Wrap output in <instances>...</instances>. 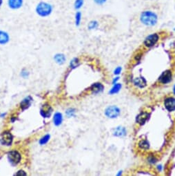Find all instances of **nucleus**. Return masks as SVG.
Listing matches in <instances>:
<instances>
[{
	"mask_svg": "<svg viewBox=\"0 0 175 176\" xmlns=\"http://www.w3.org/2000/svg\"><path fill=\"white\" fill-rule=\"evenodd\" d=\"M103 89H104L103 85L99 82L94 83V84L91 86L90 88V91L92 92V93H93V94H98V93H100L103 91Z\"/></svg>",
	"mask_w": 175,
	"mask_h": 176,
	"instance_id": "nucleus-13",
	"label": "nucleus"
},
{
	"mask_svg": "<svg viewBox=\"0 0 175 176\" xmlns=\"http://www.w3.org/2000/svg\"><path fill=\"white\" fill-rule=\"evenodd\" d=\"M33 102V98L31 96H28L24 98L20 103V108L22 110H24L27 109H29L31 105V103Z\"/></svg>",
	"mask_w": 175,
	"mask_h": 176,
	"instance_id": "nucleus-15",
	"label": "nucleus"
},
{
	"mask_svg": "<svg viewBox=\"0 0 175 176\" xmlns=\"http://www.w3.org/2000/svg\"><path fill=\"white\" fill-rule=\"evenodd\" d=\"M172 79V72L171 70L163 71L158 79V82L162 84H167Z\"/></svg>",
	"mask_w": 175,
	"mask_h": 176,
	"instance_id": "nucleus-7",
	"label": "nucleus"
},
{
	"mask_svg": "<svg viewBox=\"0 0 175 176\" xmlns=\"http://www.w3.org/2000/svg\"><path fill=\"white\" fill-rule=\"evenodd\" d=\"M150 114L148 112L146 111H142L140 113L139 115L136 117V122L139 125H143L147 121H148L149 118Z\"/></svg>",
	"mask_w": 175,
	"mask_h": 176,
	"instance_id": "nucleus-10",
	"label": "nucleus"
},
{
	"mask_svg": "<svg viewBox=\"0 0 175 176\" xmlns=\"http://www.w3.org/2000/svg\"><path fill=\"white\" fill-rule=\"evenodd\" d=\"M82 14L81 13V11H77L75 13V25L77 26H79L80 24H81V22H82Z\"/></svg>",
	"mask_w": 175,
	"mask_h": 176,
	"instance_id": "nucleus-21",
	"label": "nucleus"
},
{
	"mask_svg": "<svg viewBox=\"0 0 175 176\" xmlns=\"http://www.w3.org/2000/svg\"><path fill=\"white\" fill-rule=\"evenodd\" d=\"M2 2H3V0H0V7H1V6L2 4Z\"/></svg>",
	"mask_w": 175,
	"mask_h": 176,
	"instance_id": "nucleus-37",
	"label": "nucleus"
},
{
	"mask_svg": "<svg viewBox=\"0 0 175 176\" xmlns=\"http://www.w3.org/2000/svg\"><path fill=\"white\" fill-rule=\"evenodd\" d=\"M8 160L10 162V163L13 165H17L20 163L22 160V155H21L19 151L16 150L10 151L7 155Z\"/></svg>",
	"mask_w": 175,
	"mask_h": 176,
	"instance_id": "nucleus-6",
	"label": "nucleus"
},
{
	"mask_svg": "<svg viewBox=\"0 0 175 176\" xmlns=\"http://www.w3.org/2000/svg\"><path fill=\"white\" fill-rule=\"evenodd\" d=\"M84 0H75L74 3V7L76 10H79L83 6Z\"/></svg>",
	"mask_w": 175,
	"mask_h": 176,
	"instance_id": "nucleus-27",
	"label": "nucleus"
},
{
	"mask_svg": "<svg viewBox=\"0 0 175 176\" xmlns=\"http://www.w3.org/2000/svg\"><path fill=\"white\" fill-rule=\"evenodd\" d=\"M52 112V109L48 104H44L40 109V114L44 118H49Z\"/></svg>",
	"mask_w": 175,
	"mask_h": 176,
	"instance_id": "nucleus-9",
	"label": "nucleus"
},
{
	"mask_svg": "<svg viewBox=\"0 0 175 176\" xmlns=\"http://www.w3.org/2000/svg\"><path fill=\"white\" fill-rule=\"evenodd\" d=\"M122 88V84H120V83H116V84H113V86L112 87V88L109 91V94L110 95H114L117 94L120 91V90Z\"/></svg>",
	"mask_w": 175,
	"mask_h": 176,
	"instance_id": "nucleus-20",
	"label": "nucleus"
},
{
	"mask_svg": "<svg viewBox=\"0 0 175 176\" xmlns=\"http://www.w3.org/2000/svg\"><path fill=\"white\" fill-rule=\"evenodd\" d=\"M98 26H99V22L96 20H93L90 22L88 25V28L89 30H94L97 29Z\"/></svg>",
	"mask_w": 175,
	"mask_h": 176,
	"instance_id": "nucleus-24",
	"label": "nucleus"
},
{
	"mask_svg": "<svg viewBox=\"0 0 175 176\" xmlns=\"http://www.w3.org/2000/svg\"><path fill=\"white\" fill-rule=\"evenodd\" d=\"M50 139V134H46L43 137H41L40 138V140L39 141V143L40 145H45L46 144L49 140Z\"/></svg>",
	"mask_w": 175,
	"mask_h": 176,
	"instance_id": "nucleus-23",
	"label": "nucleus"
},
{
	"mask_svg": "<svg viewBox=\"0 0 175 176\" xmlns=\"http://www.w3.org/2000/svg\"><path fill=\"white\" fill-rule=\"evenodd\" d=\"M133 84L136 87H138L139 88H145L147 86V81L146 80V79L143 77H136L134 80H133Z\"/></svg>",
	"mask_w": 175,
	"mask_h": 176,
	"instance_id": "nucleus-14",
	"label": "nucleus"
},
{
	"mask_svg": "<svg viewBox=\"0 0 175 176\" xmlns=\"http://www.w3.org/2000/svg\"><path fill=\"white\" fill-rule=\"evenodd\" d=\"M52 6L50 3L41 2H40L36 6V13L39 16L41 17H46L50 15L52 12Z\"/></svg>",
	"mask_w": 175,
	"mask_h": 176,
	"instance_id": "nucleus-2",
	"label": "nucleus"
},
{
	"mask_svg": "<svg viewBox=\"0 0 175 176\" xmlns=\"http://www.w3.org/2000/svg\"><path fill=\"white\" fill-rule=\"evenodd\" d=\"M156 168H157V170H158L159 172H162L163 171V166L162 164H159V165H157Z\"/></svg>",
	"mask_w": 175,
	"mask_h": 176,
	"instance_id": "nucleus-34",
	"label": "nucleus"
},
{
	"mask_svg": "<svg viewBox=\"0 0 175 176\" xmlns=\"http://www.w3.org/2000/svg\"><path fill=\"white\" fill-rule=\"evenodd\" d=\"M122 71V68L120 67H118L114 70V75H119Z\"/></svg>",
	"mask_w": 175,
	"mask_h": 176,
	"instance_id": "nucleus-30",
	"label": "nucleus"
},
{
	"mask_svg": "<svg viewBox=\"0 0 175 176\" xmlns=\"http://www.w3.org/2000/svg\"><path fill=\"white\" fill-rule=\"evenodd\" d=\"M63 120H64V117H63V115L61 113L57 112L54 114L53 123L56 126H60L63 122Z\"/></svg>",
	"mask_w": 175,
	"mask_h": 176,
	"instance_id": "nucleus-17",
	"label": "nucleus"
},
{
	"mask_svg": "<svg viewBox=\"0 0 175 176\" xmlns=\"http://www.w3.org/2000/svg\"><path fill=\"white\" fill-rule=\"evenodd\" d=\"M76 114V110L73 108H69L66 111V115L68 117H75Z\"/></svg>",
	"mask_w": 175,
	"mask_h": 176,
	"instance_id": "nucleus-25",
	"label": "nucleus"
},
{
	"mask_svg": "<svg viewBox=\"0 0 175 176\" xmlns=\"http://www.w3.org/2000/svg\"><path fill=\"white\" fill-rule=\"evenodd\" d=\"M142 57V53H137L135 55V60L136 61H139Z\"/></svg>",
	"mask_w": 175,
	"mask_h": 176,
	"instance_id": "nucleus-31",
	"label": "nucleus"
},
{
	"mask_svg": "<svg viewBox=\"0 0 175 176\" xmlns=\"http://www.w3.org/2000/svg\"><path fill=\"white\" fill-rule=\"evenodd\" d=\"M54 60L57 64L59 65H62L65 63L66 61V57L64 54L63 53H57L54 56Z\"/></svg>",
	"mask_w": 175,
	"mask_h": 176,
	"instance_id": "nucleus-18",
	"label": "nucleus"
},
{
	"mask_svg": "<svg viewBox=\"0 0 175 176\" xmlns=\"http://www.w3.org/2000/svg\"><path fill=\"white\" fill-rule=\"evenodd\" d=\"M23 0H8V5L10 8L17 10L23 6Z\"/></svg>",
	"mask_w": 175,
	"mask_h": 176,
	"instance_id": "nucleus-12",
	"label": "nucleus"
},
{
	"mask_svg": "<svg viewBox=\"0 0 175 176\" xmlns=\"http://www.w3.org/2000/svg\"><path fill=\"white\" fill-rule=\"evenodd\" d=\"M159 17L157 14L152 10H146L140 14L139 20L143 25L148 27H152L156 25Z\"/></svg>",
	"mask_w": 175,
	"mask_h": 176,
	"instance_id": "nucleus-1",
	"label": "nucleus"
},
{
	"mask_svg": "<svg viewBox=\"0 0 175 176\" xmlns=\"http://www.w3.org/2000/svg\"><path fill=\"white\" fill-rule=\"evenodd\" d=\"M15 175H26V173L23 171V170H19L17 171V173H16L15 174Z\"/></svg>",
	"mask_w": 175,
	"mask_h": 176,
	"instance_id": "nucleus-32",
	"label": "nucleus"
},
{
	"mask_svg": "<svg viewBox=\"0 0 175 176\" xmlns=\"http://www.w3.org/2000/svg\"><path fill=\"white\" fill-rule=\"evenodd\" d=\"M13 141V136L9 131H4L0 135V142L3 146H11Z\"/></svg>",
	"mask_w": 175,
	"mask_h": 176,
	"instance_id": "nucleus-5",
	"label": "nucleus"
},
{
	"mask_svg": "<svg viewBox=\"0 0 175 176\" xmlns=\"http://www.w3.org/2000/svg\"><path fill=\"white\" fill-rule=\"evenodd\" d=\"M121 174H122V171H119L118 173L117 174V175H121Z\"/></svg>",
	"mask_w": 175,
	"mask_h": 176,
	"instance_id": "nucleus-36",
	"label": "nucleus"
},
{
	"mask_svg": "<svg viewBox=\"0 0 175 176\" xmlns=\"http://www.w3.org/2000/svg\"><path fill=\"white\" fill-rule=\"evenodd\" d=\"M80 65V61L79 60V58L75 57L73 58L72 60L70 62V67L72 69L76 68L77 67H78Z\"/></svg>",
	"mask_w": 175,
	"mask_h": 176,
	"instance_id": "nucleus-22",
	"label": "nucleus"
},
{
	"mask_svg": "<svg viewBox=\"0 0 175 176\" xmlns=\"http://www.w3.org/2000/svg\"><path fill=\"white\" fill-rule=\"evenodd\" d=\"M147 160H148V162H149L150 164H155V163H156V162L158 161V159H157V157L155 156V155H148V159H147Z\"/></svg>",
	"mask_w": 175,
	"mask_h": 176,
	"instance_id": "nucleus-26",
	"label": "nucleus"
},
{
	"mask_svg": "<svg viewBox=\"0 0 175 176\" xmlns=\"http://www.w3.org/2000/svg\"><path fill=\"white\" fill-rule=\"evenodd\" d=\"M93 1L94 3H96V4L102 6L104 4V3H106L107 2L108 0H93Z\"/></svg>",
	"mask_w": 175,
	"mask_h": 176,
	"instance_id": "nucleus-29",
	"label": "nucleus"
},
{
	"mask_svg": "<svg viewBox=\"0 0 175 176\" xmlns=\"http://www.w3.org/2000/svg\"><path fill=\"white\" fill-rule=\"evenodd\" d=\"M159 40V35L158 33H152L147 36L143 41V46L147 48L153 47L156 44Z\"/></svg>",
	"mask_w": 175,
	"mask_h": 176,
	"instance_id": "nucleus-3",
	"label": "nucleus"
},
{
	"mask_svg": "<svg viewBox=\"0 0 175 176\" xmlns=\"http://www.w3.org/2000/svg\"><path fill=\"white\" fill-rule=\"evenodd\" d=\"M119 76H117L116 77H114V79H113V84H116V83H117L118 82V81L119 80Z\"/></svg>",
	"mask_w": 175,
	"mask_h": 176,
	"instance_id": "nucleus-33",
	"label": "nucleus"
},
{
	"mask_svg": "<svg viewBox=\"0 0 175 176\" xmlns=\"http://www.w3.org/2000/svg\"><path fill=\"white\" fill-rule=\"evenodd\" d=\"M172 92L174 93V95H175V84L173 86V88H172Z\"/></svg>",
	"mask_w": 175,
	"mask_h": 176,
	"instance_id": "nucleus-35",
	"label": "nucleus"
},
{
	"mask_svg": "<svg viewBox=\"0 0 175 176\" xmlns=\"http://www.w3.org/2000/svg\"><path fill=\"white\" fill-rule=\"evenodd\" d=\"M21 75H22V77L24 78H27L29 75V71H27L26 69H24V70H22V72H21Z\"/></svg>",
	"mask_w": 175,
	"mask_h": 176,
	"instance_id": "nucleus-28",
	"label": "nucleus"
},
{
	"mask_svg": "<svg viewBox=\"0 0 175 176\" xmlns=\"http://www.w3.org/2000/svg\"><path fill=\"white\" fill-rule=\"evenodd\" d=\"M150 142L147 140H141L139 141L138 143V147L139 149L143 151H147L150 148Z\"/></svg>",
	"mask_w": 175,
	"mask_h": 176,
	"instance_id": "nucleus-19",
	"label": "nucleus"
},
{
	"mask_svg": "<svg viewBox=\"0 0 175 176\" xmlns=\"http://www.w3.org/2000/svg\"><path fill=\"white\" fill-rule=\"evenodd\" d=\"M121 114V109L117 106L111 105L105 109V115L110 119L117 118Z\"/></svg>",
	"mask_w": 175,
	"mask_h": 176,
	"instance_id": "nucleus-4",
	"label": "nucleus"
},
{
	"mask_svg": "<svg viewBox=\"0 0 175 176\" xmlns=\"http://www.w3.org/2000/svg\"><path fill=\"white\" fill-rule=\"evenodd\" d=\"M10 40L8 33L3 30H0V45H5Z\"/></svg>",
	"mask_w": 175,
	"mask_h": 176,
	"instance_id": "nucleus-16",
	"label": "nucleus"
},
{
	"mask_svg": "<svg viewBox=\"0 0 175 176\" xmlns=\"http://www.w3.org/2000/svg\"><path fill=\"white\" fill-rule=\"evenodd\" d=\"M113 136L117 137H123L126 136L127 130L124 126H117L113 131Z\"/></svg>",
	"mask_w": 175,
	"mask_h": 176,
	"instance_id": "nucleus-11",
	"label": "nucleus"
},
{
	"mask_svg": "<svg viewBox=\"0 0 175 176\" xmlns=\"http://www.w3.org/2000/svg\"><path fill=\"white\" fill-rule=\"evenodd\" d=\"M164 106L169 112L175 110V98L173 97H167L164 100Z\"/></svg>",
	"mask_w": 175,
	"mask_h": 176,
	"instance_id": "nucleus-8",
	"label": "nucleus"
}]
</instances>
